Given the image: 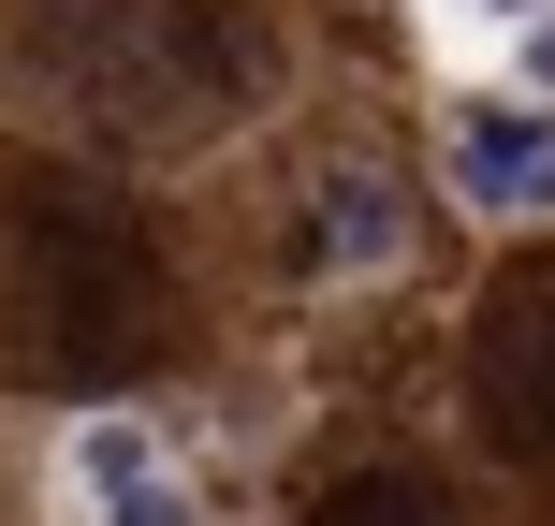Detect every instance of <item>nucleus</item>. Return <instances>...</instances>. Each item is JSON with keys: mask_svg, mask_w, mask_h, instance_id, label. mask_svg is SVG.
Masks as SVG:
<instances>
[{"mask_svg": "<svg viewBox=\"0 0 555 526\" xmlns=\"http://www.w3.org/2000/svg\"><path fill=\"white\" fill-rule=\"evenodd\" d=\"M29 59H44V88H59L74 117H103V132H162V146L220 132V117L263 88L249 15H220V0H59Z\"/></svg>", "mask_w": 555, "mask_h": 526, "instance_id": "nucleus-1", "label": "nucleus"}, {"mask_svg": "<svg viewBox=\"0 0 555 526\" xmlns=\"http://www.w3.org/2000/svg\"><path fill=\"white\" fill-rule=\"evenodd\" d=\"M15 293H29V365H59V381H117L162 336V249L88 176H29L15 191Z\"/></svg>", "mask_w": 555, "mask_h": 526, "instance_id": "nucleus-2", "label": "nucleus"}, {"mask_svg": "<svg viewBox=\"0 0 555 526\" xmlns=\"http://www.w3.org/2000/svg\"><path fill=\"white\" fill-rule=\"evenodd\" d=\"M468 410L498 453L555 469V264H512L468 322Z\"/></svg>", "mask_w": 555, "mask_h": 526, "instance_id": "nucleus-3", "label": "nucleus"}, {"mask_svg": "<svg viewBox=\"0 0 555 526\" xmlns=\"http://www.w3.org/2000/svg\"><path fill=\"white\" fill-rule=\"evenodd\" d=\"M453 191L482 220H555V117H512V103L453 117Z\"/></svg>", "mask_w": 555, "mask_h": 526, "instance_id": "nucleus-4", "label": "nucleus"}, {"mask_svg": "<svg viewBox=\"0 0 555 526\" xmlns=\"http://www.w3.org/2000/svg\"><path fill=\"white\" fill-rule=\"evenodd\" d=\"M74 498H88V526H191V498L162 483V453L132 424H88L74 439Z\"/></svg>", "mask_w": 555, "mask_h": 526, "instance_id": "nucleus-5", "label": "nucleus"}, {"mask_svg": "<svg viewBox=\"0 0 555 526\" xmlns=\"http://www.w3.org/2000/svg\"><path fill=\"white\" fill-rule=\"evenodd\" d=\"M307 264H322V278L395 264V191H380V176H322V205H307Z\"/></svg>", "mask_w": 555, "mask_h": 526, "instance_id": "nucleus-6", "label": "nucleus"}, {"mask_svg": "<svg viewBox=\"0 0 555 526\" xmlns=\"http://www.w3.org/2000/svg\"><path fill=\"white\" fill-rule=\"evenodd\" d=\"M307 526H468V512H453V483H439V469L380 453V469H351V483H336V498L307 512Z\"/></svg>", "mask_w": 555, "mask_h": 526, "instance_id": "nucleus-7", "label": "nucleus"}, {"mask_svg": "<svg viewBox=\"0 0 555 526\" xmlns=\"http://www.w3.org/2000/svg\"><path fill=\"white\" fill-rule=\"evenodd\" d=\"M527 74H541V88H555V15H541V29H527Z\"/></svg>", "mask_w": 555, "mask_h": 526, "instance_id": "nucleus-8", "label": "nucleus"}]
</instances>
